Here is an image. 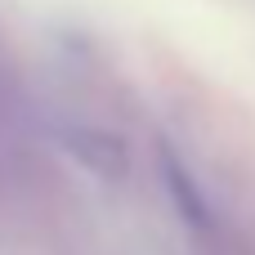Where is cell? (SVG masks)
Here are the masks:
<instances>
[{
    "instance_id": "1",
    "label": "cell",
    "mask_w": 255,
    "mask_h": 255,
    "mask_svg": "<svg viewBox=\"0 0 255 255\" xmlns=\"http://www.w3.org/2000/svg\"><path fill=\"white\" fill-rule=\"evenodd\" d=\"M67 152H72L81 166H90L94 175H103V179H121V175L130 170L126 143H121L117 134H108V130H72V134H67Z\"/></svg>"
}]
</instances>
